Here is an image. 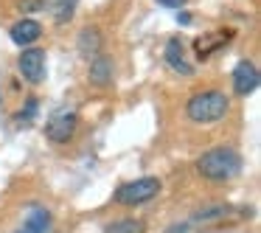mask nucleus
I'll use <instances>...</instances> for the list:
<instances>
[{
  "label": "nucleus",
  "mask_w": 261,
  "mask_h": 233,
  "mask_svg": "<svg viewBox=\"0 0 261 233\" xmlns=\"http://www.w3.org/2000/svg\"><path fill=\"white\" fill-rule=\"evenodd\" d=\"M242 166H244V160H242V154H239L233 146H216V149L205 152L202 158L197 160L199 177H205V180H214V183L233 180V177L242 171Z\"/></svg>",
  "instance_id": "f257e3e1"
},
{
  "label": "nucleus",
  "mask_w": 261,
  "mask_h": 233,
  "mask_svg": "<svg viewBox=\"0 0 261 233\" xmlns=\"http://www.w3.org/2000/svg\"><path fill=\"white\" fill-rule=\"evenodd\" d=\"M227 110H230V98L222 90H199L186 104V115L191 124H216L227 115Z\"/></svg>",
  "instance_id": "f03ea898"
},
{
  "label": "nucleus",
  "mask_w": 261,
  "mask_h": 233,
  "mask_svg": "<svg viewBox=\"0 0 261 233\" xmlns=\"http://www.w3.org/2000/svg\"><path fill=\"white\" fill-rule=\"evenodd\" d=\"M160 194V180L158 177H138L132 183L118 186V191L113 194V199L118 205H143L149 199H154Z\"/></svg>",
  "instance_id": "7ed1b4c3"
},
{
  "label": "nucleus",
  "mask_w": 261,
  "mask_h": 233,
  "mask_svg": "<svg viewBox=\"0 0 261 233\" xmlns=\"http://www.w3.org/2000/svg\"><path fill=\"white\" fill-rule=\"evenodd\" d=\"M76 130H79V115H76L73 110H59V113H54L51 118H48L45 138L51 143H68L70 138L76 135Z\"/></svg>",
  "instance_id": "20e7f679"
},
{
  "label": "nucleus",
  "mask_w": 261,
  "mask_h": 233,
  "mask_svg": "<svg viewBox=\"0 0 261 233\" xmlns=\"http://www.w3.org/2000/svg\"><path fill=\"white\" fill-rule=\"evenodd\" d=\"M20 76H23L29 85H40L45 82V51L42 48H23L17 59Z\"/></svg>",
  "instance_id": "39448f33"
},
{
  "label": "nucleus",
  "mask_w": 261,
  "mask_h": 233,
  "mask_svg": "<svg viewBox=\"0 0 261 233\" xmlns=\"http://www.w3.org/2000/svg\"><path fill=\"white\" fill-rule=\"evenodd\" d=\"M230 79H233V93L236 96H250L258 87V68L250 59H242V62H236Z\"/></svg>",
  "instance_id": "423d86ee"
},
{
  "label": "nucleus",
  "mask_w": 261,
  "mask_h": 233,
  "mask_svg": "<svg viewBox=\"0 0 261 233\" xmlns=\"http://www.w3.org/2000/svg\"><path fill=\"white\" fill-rule=\"evenodd\" d=\"M163 59H166V65H169V68L174 70V73H180V76H194V65L186 59V51H182V42L177 40V37H171V40L166 42Z\"/></svg>",
  "instance_id": "0eeeda50"
},
{
  "label": "nucleus",
  "mask_w": 261,
  "mask_h": 233,
  "mask_svg": "<svg viewBox=\"0 0 261 233\" xmlns=\"http://www.w3.org/2000/svg\"><path fill=\"white\" fill-rule=\"evenodd\" d=\"M9 37H12V42L14 45H20V48H29V45H34L37 40L42 37V25L37 23V20H17V23L9 29Z\"/></svg>",
  "instance_id": "6e6552de"
},
{
  "label": "nucleus",
  "mask_w": 261,
  "mask_h": 233,
  "mask_svg": "<svg viewBox=\"0 0 261 233\" xmlns=\"http://www.w3.org/2000/svg\"><path fill=\"white\" fill-rule=\"evenodd\" d=\"M17 233H51V211L42 208V205H34Z\"/></svg>",
  "instance_id": "1a4fd4ad"
},
{
  "label": "nucleus",
  "mask_w": 261,
  "mask_h": 233,
  "mask_svg": "<svg viewBox=\"0 0 261 233\" xmlns=\"http://www.w3.org/2000/svg\"><path fill=\"white\" fill-rule=\"evenodd\" d=\"M87 79H90V85H96V87H110L113 85V65H110V59L104 57V54H98V57L90 59Z\"/></svg>",
  "instance_id": "9d476101"
},
{
  "label": "nucleus",
  "mask_w": 261,
  "mask_h": 233,
  "mask_svg": "<svg viewBox=\"0 0 261 233\" xmlns=\"http://www.w3.org/2000/svg\"><path fill=\"white\" fill-rule=\"evenodd\" d=\"M230 31H219V34H205V37H197V40H194V51H197V59H208L211 54H216L219 51L222 45H225L227 40H230Z\"/></svg>",
  "instance_id": "9b49d317"
},
{
  "label": "nucleus",
  "mask_w": 261,
  "mask_h": 233,
  "mask_svg": "<svg viewBox=\"0 0 261 233\" xmlns=\"http://www.w3.org/2000/svg\"><path fill=\"white\" fill-rule=\"evenodd\" d=\"M76 48H79V54H82V57H87V59L98 57V54H101V31H98V29H93V25L82 29V34H79V42H76Z\"/></svg>",
  "instance_id": "f8f14e48"
},
{
  "label": "nucleus",
  "mask_w": 261,
  "mask_h": 233,
  "mask_svg": "<svg viewBox=\"0 0 261 233\" xmlns=\"http://www.w3.org/2000/svg\"><path fill=\"white\" fill-rule=\"evenodd\" d=\"M104 233H146V225H143V219H118L113 222V225L104 227Z\"/></svg>",
  "instance_id": "ddd939ff"
},
{
  "label": "nucleus",
  "mask_w": 261,
  "mask_h": 233,
  "mask_svg": "<svg viewBox=\"0 0 261 233\" xmlns=\"http://www.w3.org/2000/svg\"><path fill=\"white\" fill-rule=\"evenodd\" d=\"M54 6V20L57 23H68L73 17V9H76V0H48Z\"/></svg>",
  "instance_id": "4468645a"
},
{
  "label": "nucleus",
  "mask_w": 261,
  "mask_h": 233,
  "mask_svg": "<svg viewBox=\"0 0 261 233\" xmlns=\"http://www.w3.org/2000/svg\"><path fill=\"white\" fill-rule=\"evenodd\" d=\"M37 110H40V101H37V98L31 96L29 101H25V107L20 110L17 115H14V121H20V124H29V121H31V118H34V115H37Z\"/></svg>",
  "instance_id": "2eb2a0df"
},
{
  "label": "nucleus",
  "mask_w": 261,
  "mask_h": 233,
  "mask_svg": "<svg viewBox=\"0 0 261 233\" xmlns=\"http://www.w3.org/2000/svg\"><path fill=\"white\" fill-rule=\"evenodd\" d=\"M40 9H45L42 0H20V12H40Z\"/></svg>",
  "instance_id": "dca6fc26"
},
{
  "label": "nucleus",
  "mask_w": 261,
  "mask_h": 233,
  "mask_svg": "<svg viewBox=\"0 0 261 233\" xmlns=\"http://www.w3.org/2000/svg\"><path fill=\"white\" fill-rule=\"evenodd\" d=\"M158 3L163 9H182V6H186V0H158Z\"/></svg>",
  "instance_id": "f3484780"
},
{
  "label": "nucleus",
  "mask_w": 261,
  "mask_h": 233,
  "mask_svg": "<svg viewBox=\"0 0 261 233\" xmlns=\"http://www.w3.org/2000/svg\"><path fill=\"white\" fill-rule=\"evenodd\" d=\"M177 20H180V23H182V25H188V23H191V14H186V12H180V14H177Z\"/></svg>",
  "instance_id": "a211bd4d"
}]
</instances>
